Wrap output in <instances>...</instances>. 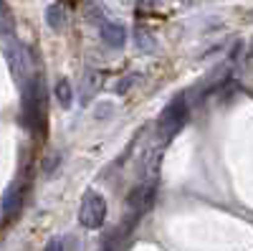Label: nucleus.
I'll return each mask as SVG.
<instances>
[{
	"instance_id": "nucleus-6",
	"label": "nucleus",
	"mask_w": 253,
	"mask_h": 251,
	"mask_svg": "<svg viewBox=\"0 0 253 251\" xmlns=\"http://www.w3.org/2000/svg\"><path fill=\"white\" fill-rule=\"evenodd\" d=\"M53 94H56V99H58V104H61L63 109L71 107V101H74V89H71L69 79H58L56 87H53Z\"/></svg>"
},
{
	"instance_id": "nucleus-3",
	"label": "nucleus",
	"mask_w": 253,
	"mask_h": 251,
	"mask_svg": "<svg viewBox=\"0 0 253 251\" xmlns=\"http://www.w3.org/2000/svg\"><path fill=\"white\" fill-rule=\"evenodd\" d=\"M104 218H107V201H104V196L96 191H86L79 208V223L84 228H89V231H96V228L104 226Z\"/></svg>"
},
{
	"instance_id": "nucleus-1",
	"label": "nucleus",
	"mask_w": 253,
	"mask_h": 251,
	"mask_svg": "<svg viewBox=\"0 0 253 251\" xmlns=\"http://www.w3.org/2000/svg\"><path fill=\"white\" fill-rule=\"evenodd\" d=\"M20 94H23V122L26 127L36 135H43L46 127V89L43 79L31 76L26 84H20Z\"/></svg>"
},
{
	"instance_id": "nucleus-8",
	"label": "nucleus",
	"mask_w": 253,
	"mask_h": 251,
	"mask_svg": "<svg viewBox=\"0 0 253 251\" xmlns=\"http://www.w3.org/2000/svg\"><path fill=\"white\" fill-rule=\"evenodd\" d=\"M99 81V76L94 71H86V89H84V101H89V94L94 92V84Z\"/></svg>"
},
{
	"instance_id": "nucleus-10",
	"label": "nucleus",
	"mask_w": 253,
	"mask_h": 251,
	"mask_svg": "<svg viewBox=\"0 0 253 251\" xmlns=\"http://www.w3.org/2000/svg\"><path fill=\"white\" fill-rule=\"evenodd\" d=\"M3 33L5 36L10 33V10H8V5H3Z\"/></svg>"
},
{
	"instance_id": "nucleus-9",
	"label": "nucleus",
	"mask_w": 253,
	"mask_h": 251,
	"mask_svg": "<svg viewBox=\"0 0 253 251\" xmlns=\"http://www.w3.org/2000/svg\"><path fill=\"white\" fill-rule=\"evenodd\" d=\"M134 76H137V74H129V76H126V79H124L122 84H117V94H124L126 89H129V84L134 81Z\"/></svg>"
},
{
	"instance_id": "nucleus-13",
	"label": "nucleus",
	"mask_w": 253,
	"mask_h": 251,
	"mask_svg": "<svg viewBox=\"0 0 253 251\" xmlns=\"http://www.w3.org/2000/svg\"><path fill=\"white\" fill-rule=\"evenodd\" d=\"M251 20H253V10H251Z\"/></svg>"
},
{
	"instance_id": "nucleus-12",
	"label": "nucleus",
	"mask_w": 253,
	"mask_h": 251,
	"mask_svg": "<svg viewBox=\"0 0 253 251\" xmlns=\"http://www.w3.org/2000/svg\"><path fill=\"white\" fill-rule=\"evenodd\" d=\"M139 3H144V5H155V0H139Z\"/></svg>"
},
{
	"instance_id": "nucleus-11",
	"label": "nucleus",
	"mask_w": 253,
	"mask_h": 251,
	"mask_svg": "<svg viewBox=\"0 0 253 251\" xmlns=\"http://www.w3.org/2000/svg\"><path fill=\"white\" fill-rule=\"evenodd\" d=\"M46 251H63V241L61 239H51L48 246H46Z\"/></svg>"
},
{
	"instance_id": "nucleus-2",
	"label": "nucleus",
	"mask_w": 253,
	"mask_h": 251,
	"mask_svg": "<svg viewBox=\"0 0 253 251\" xmlns=\"http://www.w3.org/2000/svg\"><path fill=\"white\" fill-rule=\"evenodd\" d=\"M187 119V101L182 94H177L167 107L160 112V119H157V137H162L165 142L170 140L175 132H180V127Z\"/></svg>"
},
{
	"instance_id": "nucleus-4",
	"label": "nucleus",
	"mask_w": 253,
	"mask_h": 251,
	"mask_svg": "<svg viewBox=\"0 0 253 251\" xmlns=\"http://www.w3.org/2000/svg\"><path fill=\"white\" fill-rule=\"evenodd\" d=\"M124 28L122 26H117V23H112V20H107V23L101 26V41L107 46H112V49H119V46H124Z\"/></svg>"
},
{
	"instance_id": "nucleus-5",
	"label": "nucleus",
	"mask_w": 253,
	"mask_h": 251,
	"mask_svg": "<svg viewBox=\"0 0 253 251\" xmlns=\"http://www.w3.org/2000/svg\"><path fill=\"white\" fill-rule=\"evenodd\" d=\"M20 196H23V191L18 188V183H15V185L10 188V191L5 193V198H3V218H5V223L10 221V216L20 208V201H23Z\"/></svg>"
},
{
	"instance_id": "nucleus-7",
	"label": "nucleus",
	"mask_w": 253,
	"mask_h": 251,
	"mask_svg": "<svg viewBox=\"0 0 253 251\" xmlns=\"http://www.w3.org/2000/svg\"><path fill=\"white\" fill-rule=\"evenodd\" d=\"M46 23L51 31H61L63 26H66V10H63V5H48L46 10Z\"/></svg>"
}]
</instances>
